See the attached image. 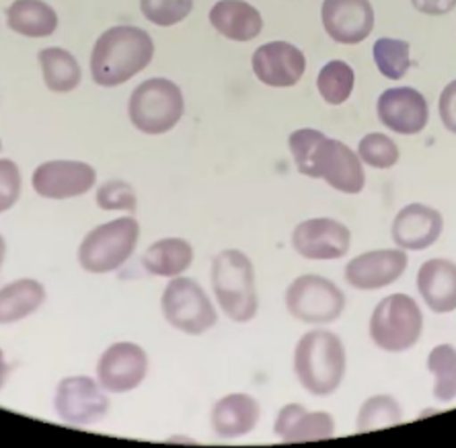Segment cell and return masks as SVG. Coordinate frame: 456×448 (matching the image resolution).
<instances>
[{"mask_svg": "<svg viewBox=\"0 0 456 448\" xmlns=\"http://www.w3.org/2000/svg\"><path fill=\"white\" fill-rule=\"evenodd\" d=\"M288 146L303 175L325 179L341 193H360L364 190L366 177L362 160L347 144L327 138L319 130L303 128L290 134Z\"/></svg>", "mask_w": 456, "mask_h": 448, "instance_id": "6da1fadb", "label": "cell"}, {"mask_svg": "<svg viewBox=\"0 0 456 448\" xmlns=\"http://www.w3.org/2000/svg\"><path fill=\"white\" fill-rule=\"evenodd\" d=\"M152 37L140 27L118 25L107 29L93 45L91 75L102 86H118L152 62Z\"/></svg>", "mask_w": 456, "mask_h": 448, "instance_id": "7a4b0ae2", "label": "cell"}, {"mask_svg": "<svg viewBox=\"0 0 456 448\" xmlns=\"http://www.w3.org/2000/svg\"><path fill=\"white\" fill-rule=\"evenodd\" d=\"M294 372L308 393L331 395L346 377V347L341 339L327 330L305 333L294 350Z\"/></svg>", "mask_w": 456, "mask_h": 448, "instance_id": "3957f363", "label": "cell"}, {"mask_svg": "<svg viewBox=\"0 0 456 448\" xmlns=\"http://www.w3.org/2000/svg\"><path fill=\"white\" fill-rule=\"evenodd\" d=\"M212 286L220 309L234 323H249L257 315L259 297L255 289V270L243 251L224 249L214 257Z\"/></svg>", "mask_w": 456, "mask_h": 448, "instance_id": "277c9868", "label": "cell"}, {"mask_svg": "<svg viewBox=\"0 0 456 448\" xmlns=\"http://www.w3.org/2000/svg\"><path fill=\"white\" fill-rule=\"evenodd\" d=\"M183 93L169 78H149L134 89L127 113L134 128L157 136L175 128L183 116Z\"/></svg>", "mask_w": 456, "mask_h": 448, "instance_id": "5b68a950", "label": "cell"}, {"mask_svg": "<svg viewBox=\"0 0 456 448\" xmlns=\"http://www.w3.org/2000/svg\"><path fill=\"white\" fill-rule=\"evenodd\" d=\"M140 226L132 216L99 224L78 247V264L89 273H110L122 267L136 249Z\"/></svg>", "mask_w": 456, "mask_h": 448, "instance_id": "8992f818", "label": "cell"}, {"mask_svg": "<svg viewBox=\"0 0 456 448\" xmlns=\"http://www.w3.org/2000/svg\"><path fill=\"white\" fill-rule=\"evenodd\" d=\"M424 330V315L418 303L407 294L382 298L370 317V338L380 350L405 352L418 344Z\"/></svg>", "mask_w": 456, "mask_h": 448, "instance_id": "52a82bcc", "label": "cell"}, {"mask_svg": "<svg viewBox=\"0 0 456 448\" xmlns=\"http://www.w3.org/2000/svg\"><path fill=\"white\" fill-rule=\"evenodd\" d=\"M163 315L175 330L202 336L216 325L218 315L210 297L191 278H173L163 292Z\"/></svg>", "mask_w": 456, "mask_h": 448, "instance_id": "ba28073f", "label": "cell"}, {"mask_svg": "<svg viewBox=\"0 0 456 448\" xmlns=\"http://www.w3.org/2000/svg\"><path fill=\"white\" fill-rule=\"evenodd\" d=\"M286 306L300 323H333L346 309V297L331 280L308 273L288 286Z\"/></svg>", "mask_w": 456, "mask_h": 448, "instance_id": "9c48e42d", "label": "cell"}, {"mask_svg": "<svg viewBox=\"0 0 456 448\" xmlns=\"http://www.w3.org/2000/svg\"><path fill=\"white\" fill-rule=\"evenodd\" d=\"M53 405L64 424L77 428L102 422L110 411V399L103 393V387L89 377L60 380Z\"/></svg>", "mask_w": 456, "mask_h": 448, "instance_id": "30bf717a", "label": "cell"}, {"mask_svg": "<svg viewBox=\"0 0 456 448\" xmlns=\"http://www.w3.org/2000/svg\"><path fill=\"white\" fill-rule=\"evenodd\" d=\"M149 374V356L138 344L118 342L107 347L97 364L99 385L110 393H127L142 385Z\"/></svg>", "mask_w": 456, "mask_h": 448, "instance_id": "8fae6325", "label": "cell"}, {"mask_svg": "<svg viewBox=\"0 0 456 448\" xmlns=\"http://www.w3.org/2000/svg\"><path fill=\"white\" fill-rule=\"evenodd\" d=\"M352 232L344 223L333 218H311L300 223L292 232V247L305 259H339L350 251Z\"/></svg>", "mask_w": 456, "mask_h": 448, "instance_id": "7c38bea8", "label": "cell"}, {"mask_svg": "<svg viewBox=\"0 0 456 448\" xmlns=\"http://www.w3.org/2000/svg\"><path fill=\"white\" fill-rule=\"evenodd\" d=\"M97 173L80 160H48L33 171V190L48 200L85 196L95 185Z\"/></svg>", "mask_w": 456, "mask_h": 448, "instance_id": "4fadbf2b", "label": "cell"}, {"mask_svg": "<svg viewBox=\"0 0 456 448\" xmlns=\"http://www.w3.org/2000/svg\"><path fill=\"white\" fill-rule=\"evenodd\" d=\"M321 19L333 42L354 45L372 33L374 9L368 0H325Z\"/></svg>", "mask_w": 456, "mask_h": 448, "instance_id": "5bb4252c", "label": "cell"}, {"mask_svg": "<svg viewBox=\"0 0 456 448\" xmlns=\"http://www.w3.org/2000/svg\"><path fill=\"white\" fill-rule=\"evenodd\" d=\"M253 72L267 86H294L305 75L306 58L297 45L288 42L264 44L253 53Z\"/></svg>", "mask_w": 456, "mask_h": 448, "instance_id": "9a60e30c", "label": "cell"}, {"mask_svg": "<svg viewBox=\"0 0 456 448\" xmlns=\"http://www.w3.org/2000/svg\"><path fill=\"white\" fill-rule=\"evenodd\" d=\"M379 118L388 130L411 136L419 134L428 126L430 110L426 97L411 86H397L388 89L379 97Z\"/></svg>", "mask_w": 456, "mask_h": 448, "instance_id": "2e32d148", "label": "cell"}, {"mask_svg": "<svg viewBox=\"0 0 456 448\" xmlns=\"http://www.w3.org/2000/svg\"><path fill=\"white\" fill-rule=\"evenodd\" d=\"M405 267V249L368 251L347 264L346 280L358 290H379L397 282L403 276Z\"/></svg>", "mask_w": 456, "mask_h": 448, "instance_id": "e0dca14e", "label": "cell"}, {"mask_svg": "<svg viewBox=\"0 0 456 448\" xmlns=\"http://www.w3.org/2000/svg\"><path fill=\"white\" fill-rule=\"evenodd\" d=\"M442 214L424 204H409L395 216L393 240L405 251H421L432 247L442 235Z\"/></svg>", "mask_w": 456, "mask_h": 448, "instance_id": "ac0fdd59", "label": "cell"}, {"mask_svg": "<svg viewBox=\"0 0 456 448\" xmlns=\"http://www.w3.org/2000/svg\"><path fill=\"white\" fill-rule=\"evenodd\" d=\"M273 432L281 443H314L333 438L335 422L331 413L306 411L300 403H288L280 410Z\"/></svg>", "mask_w": 456, "mask_h": 448, "instance_id": "d6986e66", "label": "cell"}, {"mask_svg": "<svg viewBox=\"0 0 456 448\" xmlns=\"http://www.w3.org/2000/svg\"><path fill=\"white\" fill-rule=\"evenodd\" d=\"M208 17L214 29L232 42H251L264 29L261 12L245 0H218Z\"/></svg>", "mask_w": 456, "mask_h": 448, "instance_id": "ffe728a7", "label": "cell"}, {"mask_svg": "<svg viewBox=\"0 0 456 448\" xmlns=\"http://www.w3.org/2000/svg\"><path fill=\"white\" fill-rule=\"evenodd\" d=\"M418 290L434 313L456 311V264L430 259L419 267Z\"/></svg>", "mask_w": 456, "mask_h": 448, "instance_id": "44dd1931", "label": "cell"}, {"mask_svg": "<svg viewBox=\"0 0 456 448\" xmlns=\"http://www.w3.org/2000/svg\"><path fill=\"white\" fill-rule=\"evenodd\" d=\"M261 416L257 401L245 393H232L214 405L212 428L220 438H240L249 434Z\"/></svg>", "mask_w": 456, "mask_h": 448, "instance_id": "7402d4cb", "label": "cell"}, {"mask_svg": "<svg viewBox=\"0 0 456 448\" xmlns=\"http://www.w3.org/2000/svg\"><path fill=\"white\" fill-rule=\"evenodd\" d=\"M45 300V289L37 280L21 278L0 289V325L19 323L31 317Z\"/></svg>", "mask_w": 456, "mask_h": 448, "instance_id": "603a6c76", "label": "cell"}, {"mask_svg": "<svg viewBox=\"0 0 456 448\" xmlns=\"http://www.w3.org/2000/svg\"><path fill=\"white\" fill-rule=\"evenodd\" d=\"M6 25L25 37H48L56 31L58 15L42 0H15L6 9Z\"/></svg>", "mask_w": 456, "mask_h": 448, "instance_id": "cb8c5ba5", "label": "cell"}, {"mask_svg": "<svg viewBox=\"0 0 456 448\" xmlns=\"http://www.w3.org/2000/svg\"><path fill=\"white\" fill-rule=\"evenodd\" d=\"M193 262V247L185 239H160L146 249L142 257L144 270L152 276L177 278Z\"/></svg>", "mask_w": 456, "mask_h": 448, "instance_id": "d4e9b609", "label": "cell"}, {"mask_svg": "<svg viewBox=\"0 0 456 448\" xmlns=\"http://www.w3.org/2000/svg\"><path fill=\"white\" fill-rule=\"evenodd\" d=\"M39 66H42L44 83L53 93L75 91L83 78L77 58L64 48H45L39 52Z\"/></svg>", "mask_w": 456, "mask_h": 448, "instance_id": "484cf974", "label": "cell"}, {"mask_svg": "<svg viewBox=\"0 0 456 448\" xmlns=\"http://www.w3.org/2000/svg\"><path fill=\"white\" fill-rule=\"evenodd\" d=\"M428 371L436 377L434 397L442 403L452 401L456 397V347L436 346L428 356Z\"/></svg>", "mask_w": 456, "mask_h": 448, "instance_id": "4316f807", "label": "cell"}, {"mask_svg": "<svg viewBox=\"0 0 456 448\" xmlns=\"http://www.w3.org/2000/svg\"><path fill=\"white\" fill-rule=\"evenodd\" d=\"M354 70L347 62L341 60H331L319 72L317 86L321 97L330 105H341L350 99L354 91Z\"/></svg>", "mask_w": 456, "mask_h": 448, "instance_id": "83f0119b", "label": "cell"}, {"mask_svg": "<svg viewBox=\"0 0 456 448\" xmlns=\"http://www.w3.org/2000/svg\"><path fill=\"white\" fill-rule=\"evenodd\" d=\"M374 62L380 70L382 77L399 80L407 75L409 64H411V48L403 39H391V37H380L372 48Z\"/></svg>", "mask_w": 456, "mask_h": 448, "instance_id": "f1b7e54d", "label": "cell"}, {"mask_svg": "<svg viewBox=\"0 0 456 448\" xmlns=\"http://www.w3.org/2000/svg\"><path fill=\"white\" fill-rule=\"evenodd\" d=\"M403 419L401 407L397 399L388 395H377L364 401V405L358 411V430L360 432H372L380 430V428L397 426Z\"/></svg>", "mask_w": 456, "mask_h": 448, "instance_id": "f546056e", "label": "cell"}, {"mask_svg": "<svg viewBox=\"0 0 456 448\" xmlns=\"http://www.w3.org/2000/svg\"><path fill=\"white\" fill-rule=\"evenodd\" d=\"M358 157L366 165L374 167V169H391L399 160V146L391 138L385 136V134H366L360 140Z\"/></svg>", "mask_w": 456, "mask_h": 448, "instance_id": "4dcf8cb0", "label": "cell"}, {"mask_svg": "<svg viewBox=\"0 0 456 448\" xmlns=\"http://www.w3.org/2000/svg\"><path fill=\"white\" fill-rule=\"evenodd\" d=\"M142 15L159 27H171L183 21L193 9V0H140Z\"/></svg>", "mask_w": 456, "mask_h": 448, "instance_id": "1f68e13d", "label": "cell"}, {"mask_svg": "<svg viewBox=\"0 0 456 448\" xmlns=\"http://www.w3.org/2000/svg\"><path fill=\"white\" fill-rule=\"evenodd\" d=\"M95 202L102 210L134 212L136 210V193L126 182H107L99 187Z\"/></svg>", "mask_w": 456, "mask_h": 448, "instance_id": "d6a6232c", "label": "cell"}, {"mask_svg": "<svg viewBox=\"0 0 456 448\" xmlns=\"http://www.w3.org/2000/svg\"><path fill=\"white\" fill-rule=\"evenodd\" d=\"M21 196V171L15 160L0 159V214L9 212Z\"/></svg>", "mask_w": 456, "mask_h": 448, "instance_id": "836d02e7", "label": "cell"}, {"mask_svg": "<svg viewBox=\"0 0 456 448\" xmlns=\"http://www.w3.org/2000/svg\"><path fill=\"white\" fill-rule=\"evenodd\" d=\"M438 110H440L442 124L446 126V130L456 134V80H452V83H448L444 86V91H442L440 95Z\"/></svg>", "mask_w": 456, "mask_h": 448, "instance_id": "e575fe53", "label": "cell"}, {"mask_svg": "<svg viewBox=\"0 0 456 448\" xmlns=\"http://www.w3.org/2000/svg\"><path fill=\"white\" fill-rule=\"evenodd\" d=\"M415 9L424 15H446L456 6V0H411Z\"/></svg>", "mask_w": 456, "mask_h": 448, "instance_id": "d590c367", "label": "cell"}, {"mask_svg": "<svg viewBox=\"0 0 456 448\" xmlns=\"http://www.w3.org/2000/svg\"><path fill=\"white\" fill-rule=\"evenodd\" d=\"M9 372H11V366L4 360V352L0 350V389H3L4 383H6V379H9Z\"/></svg>", "mask_w": 456, "mask_h": 448, "instance_id": "8d00e7d4", "label": "cell"}, {"mask_svg": "<svg viewBox=\"0 0 456 448\" xmlns=\"http://www.w3.org/2000/svg\"><path fill=\"white\" fill-rule=\"evenodd\" d=\"M4 256H6V243L3 235H0V267H3V262H4Z\"/></svg>", "mask_w": 456, "mask_h": 448, "instance_id": "74e56055", "label": "cell"}, {"mask_svg": "<svg viewBox=\"0 0 456 448\" xmlns=\"http://www.w3.org/2000/svg\"><path fill=\"white\" fill-rule=\"evenodd\" d=\"M0 151H3V143H0Z\"/></svg>", "mask_w": 456, "mask_h": 448, "instance_id": "f35d334b", "label": "cell"}]
</instances>
